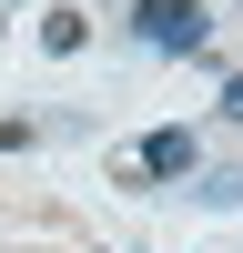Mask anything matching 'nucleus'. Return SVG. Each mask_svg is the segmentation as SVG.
I'll use <instances>...</instances> for the list:
<instances>
[{
    "label": "nucleus",
    "instance_id": "nucleus-1",
    "mask_svg": "<svg viewBox=\"0 0 243 253\" xmlns=\"http://www.w3.org/2000/svg\"><path fill=\"white\" fill-rule=\"evenodd\" d=\"M132 31L152 41V51H202V41H213V10H202V0H132Z\"/></svg>",
    "mask_w": 243,
    "mask_h": 253
},
{
    "label": "nucleus",
    "instance_id": "nucleus-2",
    "mask_svg": "<svg viewBox=\"0 0 243 253\" xmlns=\"http://www.w3.org/2000/svg\"><path fill=\"white\" fill-rule=\"evenodd\" d=\"M132 172H142V182H182V172H202V142H193V122H162V132L132 152Z\"/></svg>",
    "mask_w": 243,
    "mask_h": 253
},
{
    "label": "nucleus",
    "instance_id": "nucleus-3",
    "mask_svg": "<svg viewBox=\"0 0 243 253\" xmlns=\"http://www.w3.org/2000/svg\"><path fill=\"white\" fill-rule=\"evenodd\" d=\"M81 41H91L81 10H40V51H81Z\"/></svg>",
    "mask_w": 243,
    "mask_h": 253
},
{
    "label": "nucleus",
    "instance_id": "nucleus-4",
    "mask_svg": "<svg viewBox=\"0 0 243 253\" xmlns=\"http://www.w3.org/2000/svg\"><path fill=\"white\" fill-rule=\"evenodd\" d=\"M0 152H31V122H20V112L0 122Z\"/></svg>",
    "mask_w": 243,
    "mask_h": 253
},
{
    "label": "nucleus",
    "instance_id": "nucleus-5",
    "mask_svg": "<svg viewBox=\"0 0 243 253\" xmlns=\"http://www.w3.org/2000/svg\"><path fill=\"white\" fill-rule=\"evenodd\" d=\"M223 122H243V71H233V81H223Z\"/></svg>",
    "mask_w": 243,
    "mask_h": 253
}]
</instances>
